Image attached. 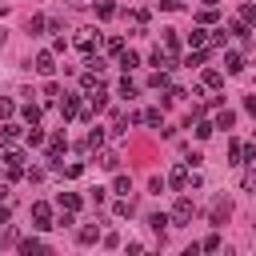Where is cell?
Masks as SVG:
<instances>
[{"instance_id":"2","label":"cell","mask_w":256,"mask_h":256,"mask_svg":"<svg viewBox=\"0 0 256 256\" xmlns=\"http://www.w3.org/2000/svg\"><path fill=\"white\" fill-rule=\"evenodd\" d=\"M72 40H76V48H80L84 56H92V52H96V44H100L96 28H76V36H72Z\"/></svg>"},{"instance_id":"19","label":"cell","mask_w":256,"mask_h":256,"mask_svg":"<svg viewBox=\"0 0 256 256\" xmlns=\"http://www.w3.org/2000/svg\"><path fill=\"white\" fill-rule=\"evenodd\" d=\"M20 252H24V256H32V252H44V240L28 236V240H20Z\"/></svg>"},{"instance_id":"28","label":"cell","mask_w":256,"mask_h":256,"mask_svg":"<svg viewBox=\"0 0 256 256\" xmlns=\"http://www.w3.org/2000/svg\"><path fill=\"white\" fill-rule=\"evenodd\" d=\"M228 32H232V36H240V40H248V24H244V20H232V24H228Z\"/></svg>"},{"instance_id":"33","label":"cell","mask_w":256,"mask_h":256,"mask_svg":"<svg viewBox=\"0 0 256 256\" xmlns=\"http://www.w3.org/2000/svg\"><path fill=\"white\" fill-rule=\"evenodd\" d=\"M112 212H116V216H128V212H132V196H120V200H116V208H112Z\"/></svg>"},{"instance_id":"43","label":"cell","mask_w":256,"mask_h":256,"mask_svg":"<svg viewBox=\"0 0 256 256\" xmlns=\"http://www.w3.org/2000/svg\"><path fill=\"white\" fill-rule=\"evenodd\" d=\"M148 224H152V228H156V232H160V228H164V224H168V216H160V212H156V216H148Z\"/></svg>"},{"instance_id":"34","label":"cell","mask_w":256,"mask_h":256,"mask_svg":"<svg viewBox=\"0 0 256 256\" xmlns=\"http://www.w3.org/2000/svg\"><path fill=\"white\" fill-rule=\"evenodd\" d=\"M240 20L244 24H256V4H240Z\"/></svg>"},{"instance_id":"44","label":"cell","mask_w":256,"mask_h":256,"mask_svg":"<svg viewBox=\"0 0 256 256\" xmlns=\"http://www.w3.org/2000/svg\"><path fill=\"white\" fill-rule=\"evenodd\" d=\"M160 8H164V12H180L184 4H180V0H160Z\"/></svg>"},{"instance_id":"50","label":"cell","mask_w":256,"mask_h":256,"mask_svg":"<svg viewBox=\"0 0 256 256\" xmlns=\"http://www.w3.org/2000/svg\"><path fill=\"white\" fill-rule=\"evenodd\" d=\"M0 232H4V224H0Z\"/></svg>"},{"instance_id":"48","label":"cell","mask_w":256,"mask_h":256,"mask_svg":"<svg viewBox=\"0 0 256 256\" xmlns=\"http://www.w3.org/2000/svg\"><path fill=\"white\" fill-rule=\"evenodd\" d=\"M200 4H208V8H216V4H220V0H200Z\"/></svg>"},{"instance_id":"15","label":"cell","mask_w":256,"mask_h":256,"mask_svg":"<svg viewBox=\"0 0 256 256\" xmlns=\"http://www.w3.org/2000/svg\"><path fill=\"white\" fill-rule=\"evenodd\" d=\"M56 204H60V208H68V212H80V196H76V192H60V196H56Z\"/></svg>"},{"instance_id":"4","label":"cell","mask_w":256,"mask_h":256,"mask_svg":"<svg viewBox=\"0 0 256 256\" xmlns=\"http://www.w3.org/2000/svg\"><path fill=\"white\" fill-rule=\"evenodd\" d=\"M32 224H36V228H52V208H48L44 200L32 204Z\"/></svg>"},{"instance_id":"16","label":"cell","mask_w":256,"mask_h":256,"mask_svg":"<svg viewBox=\"0 0 256 256\" xmlns=\"http://www.w3.org/2000/svg\"><path fill=\"white\" fill-rule=\"evenodd\" d=\"M96 16H100V20H112V16H116V4H112V0H96Z\"/></svg>"},{"instance_id":"20","label":"cell","mask_w":256,"mask_h":256,"mask_svg":"<svg viewBox=\"0 0 256 256\" xmlns=\"http://www.w3.org/2000/svg\"><path fill=\"white\" fill-rule=\"evenodd\" d=\"M188 44H192V48H204V44H208V32H204V28H192V32H188Z\"/></svg>"},{"instance_id":"26","label":"cell","mask_w":256,"mask_h":256,"mask_svg":"<svg viewBox=\"0 0 256 256\" xmlns=\"http://www.w3.org/2000/svg\"><path fill=\"white\" fill-rule=\"evenodd\" d=\"M212 128H216V124H208V120H196V124H192V132H196L200 140H208V136H212Z\"/></svg>"},{"instance_id":"24","label":"cell","mask_w":256,"mask_h":256,"mask_svg":"<svg viewBox=\"0 0 256 256\" xmlns=\"http://www.w3.org/2000/svg\"><path fill=\"white\" fill-rule=\"evenodd\" d=\"M164 52H172V56L180 52V36L176 32H164Z\"/></svg>"},{"instance_id":"8","label":"cell","mask_w":256,"mask_h":256,"mask_svg":"<svg viewBox=\"0 0 256 256\" xmlns=\"http://www.w3.org/2000/svg\"><path fill=\"white\" fill-rule=\"evenodd\" d=\"M224 72H228V76H240V72H244V56H240V52H224Z\"/></svg>"},{"instance_id":"9","label":"cell","mask_w":256,"mask_h":256,"mask_svg":"<svg viewBox=\"0 0 256 256\" xmlns=\"http://www.w3.org/2000/svg\"><path fill=\"white\" fill-rule=\"evenodd\" d=\"M228 216H232V204H228V200H224V196H220V200H216V204H212V224H224V220H228Z\"/></svg>"},{"instance_id":"25","label":"cell","mask_w":256,"mask_h":256,"mask_svg":"<svg viewBox=\"0 0 256 256\" xmlns=\"http://www.w3.org/2000/svg\"><path fill=\"white\" fill-rule=\"evenodd\" d=\"M56 96H60V84L48 80V84H44V104H56Z\"/></svg>"},{"instance_id":"42","label":"cell","mask_w":256,"mask_h":256,"mask_svg":"<svg viewBox=\"0 0 256 256\" xmlns=\"http://www.w3.org/2000/svg\"><path fill=\"white\" fill-rule=\"evenodd\" d=\"M80 172H84V164H68V168H64V176H68V180H76Z\"/></svg>"},{"instance_id":"14","label":"cell","mask_w":256,"mask_h":256,"mask_svg":"<svg viewBox=\"0 0 256 256\" xmlns=\"http://www.w3.org/2000/svg\"><path fill=\"white\" fill-rule=\"evenodd\" d=\"M228 164H232V168H240V164H244V144H240V140H232V144H228Z\"/></svg>"},{"instance_id":"35","label":"cell","mask_w":256,"mask_h":256,"mask_svg":"<svg viewBox=\"0 0 256 256\" xmlns=\"http://www.w3.org/2000/svg\"><path fill=\"white\" fill-rule=\"evenodd\" d=\"M240 184H244V192H256V164L244 172V180H240Z\"/></svg>"},{"instance_id":"36","label":"cell","mask_w":256,"mask_h":256,"mask_svg":"<svg viewBox=\"0 0 256 256\" xmlns=\"http://www.w3.org/2000/svg\"><path fill=\"white\" fill-rule=\"evenodd\" d=\"M24 120H28V124H40V108H36V104H24Z\"/></svg>"},{"instance_id":"11","label":"cell","mask_w":256,"mask_h":256,"mask_svg":"<svg viewBox=\"0 0 256 256\" xmlns=\"http://www.w3.org/2000/svg\"><path fill=\"white\" fill-rule=\"evenodd\" d=\"M200 80H204V88H220V84H224V72H220V68H204Z\"/></svg>"},{"instance_id":"45","label":"cell","mask_w":256,"mask_h":256,"mask_svg":"<svg viewBox=\"0 0 256 256\" xmlns=\"http://www.w3.org/2000/svg\"><path fill=\"white\" fill-rule=\"evenodd\" d=\"M244 108H248V112L256 116V96H248V100H244Z\"/></svg>"},{"instance_id":"7","label":"cell","mask_w":256,"mask_h":256,"mask_svg":"<svg viewBox=\"0 0 256 256\" xmlns=\"http://www.w3.org/2000/svg\"><path fill=\"white\" fill-rule=\"evenodd\" d=\"M168 184H172L176 192H184V188H188V164H176V168L168 172Z\"/></svg>"},{"instance_id":"32","label":"cell","mask_w":256,"mask_h":256,"mask_svg":"<svg viewBox=\"0 0 256 256\" xmlns=\"http://www.w3.org/2000/svg\"><path fill=\"white\" fill-rule=\"evenodd\" d=\"M24 140H28V144H44V132H40V124H32V128L24 132Z\"/></svg>"},{"instance_id":"37","label":"cell","mask_w":256,"mask_h":256,"mask_svg":"<svg viewBox=\"0 0 256 256\" xmlns=\"http://www.w3.org/2000/svg\"><path fill=\"white\" fill-rule=\"evenodd\" d=\"M200 248H204V252H220V236H216V232H212V236H204V244H200Z\"/></svg>"},{"instance_id":"29","label":"cell","mask_w":256,"mask_h":256,"mask_svg":"<svg viewBox=\"0 0 256 256\" xmlns=\"http://www.w3.org/2000/svg\"><path fill=\"white\" fill-rule=\"evenodd\" d=\"M120 96H124V100H132V96H136V84L128 80V72H124V80H120Z\"/></svg>"},{"instance_id":"38","label":"cell","mask_w":256,"mask_h":256,"mask_svg":"<svg viewBox=\"0 0 256 256\" xmlns=\"http://www.w3.org/2000/svg\"><path fill=\"white\" fill-rule=\"evenodd\" d=\"M12 112H16V104H12V100H8V96H0V120H8V116H12Z\"/></svg>"},{"instance_id":"13","label":"cell","mask_w":256,"mask_h":256,"mask_svg":"<svg viewBox=\"0 0 256 256\" xmlns=\"http://www.w3.org/2000/svg\"><path fill=\"white\" fill-rule=\"evenodd\" d=\"M76 240H80V244H96V240H100V228H96V224H84V228H76Z\"/></svg>"},{"instance_id":"40","label":"cell","mask_w":256,"mask_h":256,"mask_svg":"<svg viewBox=\"0 0 256 256\" xmlns=\"http://www.w3.org/2000/svg\"><path fill=\"white\" fill-rule=\"evenodd\" d=\"M108 52H112V56H120V52H124V40H120V36H112V40H108Z\"/></svg>"},{"instance_id":"10","label":"cell","mask_w":256,"mask_h":256,"mask_svg":"<svg viewBox=\"0 0 256 256\" xmlns=\"http://www.w3.org/2000/svg\"><path fill=\"white\" fill-rule=\"evenodd\" d=\"M116 64H120V68H124V72H132V68H140V56H136V52H132V48H124V52H120V56H116Z\"/></svg>"},{"instance_id":"31","label":"cell","mask_w":256,"mask_h":256,"mask_svg":"<svg viewBox=\"0 0 256 256\" xmlns=\"http://www.w3.org/2000/svg\"><path fill=\"white\" fill-rule=\"evenodd\" d=\"M232 124H236V112H228V108H224V112L216 116V128H232Z\"/></svg>"},{"instance_id":"49","label":"cell","mask_w":256,"mask_h":256,"mask_svg":"<svg viewBox=\"0 0 256 256\" xmlns=\"http://www.w3.org/2000/svg\"><path fill=\"white\" fill-rule=\"evenodd\" d=\"M0 44H4V32H0Z\"/></svg>"},{"instance_id":"18","label":"cell","mask_w":256,"mask_h":256,"mask_svg":"<svg viewBox=\"0 0 256 256\" xmlns=\"http://www.w3.org/2000/svg\"><path fill=\"white\" fill-rule=\"evenodd\" d=\"M112 192H116V196H128V192H132V180H128V176L120 172V176L112 180Z\"/></svg>"},{"instance_id":"47","label":"cell","mask_w":256,"mask_h":256,"mask_svg":"<svg viewBox=\"0 0 256 256\" xmlns=\"http://www.w3.org/2000/svg\"><path fill=\"white\" fill-rule=\"evenodd\" d=\"M4 200H8V188H4V184H0V204H4Z\"/></svg>"},{"instance_id":"6","label":"cell","mask_w":256,"mask_h":256,"mask_svg":"<svg viewBox=\"0 0 256 256\" xmlns=\"http://www.w3.org/2000/svg\"><path fill=\"white\" fill-rule=\"evenodd\" d=\"M80 108H84L80 96H64V100H60V116H64V120H80Z\"/></svg>"},{"instance_id":"3","label":"cell","mask_w":256,"mask_h":256,"mask_svg":"<svg viewBox=\"0 0 256 256\" xmlns=\"http://www.w3.org/2000/svg\"><path fill=\"white\" fill-rule=\"evenodd\" d=\"M96 164H100L104 172H116V168H120V152H116V148H100V152H96Z\"/></svg>"},{"instance_id":"21","label":"cell","mask_w":256,"mask_h":256,"mask_svg":"<svg viewBox=\"0 0 256 256\" xmlns=\"http://www.w3.org/2000/svg\"><path fill=\"white\" fill-rule=\"evenodd\" d=\"M16 136H20V124H0V140L4 144H12Z\"/></svg>"},{"instance_id":"12","label":"cell","mask_w":256,"mask_h":256,"mask_svg":"<svg viewBox=\"0 0 256 256\" xmlns=\"http://www.w3.org/2000/svg\"><path fill=\"white\" fill-rule=\"evenodd\" d=\"M0 160H4L8 168H24V152H20V148H4V152H0Z\"/></svg>"},{"instance_id":"1","label":"cell","mask_w":256,"mask_h":256,"mask_svg":"<svg viewBox=\"0 0 256 256\" xmlns=\"http://www.w3.org/2000/svg\"><path fill=\"white\" fill-rule=\"evenodd\" d=\"M192 216H196V204H192L188 196H176V204H172V216H168V224H172V228H184V224H192Z\"/></svg>"},{"instance_id":"17","label":"cell","mask_w":256,"mask_h":256,"mask_svg":"<svg viewBox=\"0 0 256 256\" xmlns=\"http://www.w3.org/2000/svg\"><path fill=\"white\" fill-rule=\"evenodd\" d=\"M204 60H208V48H196V52H188V56H184V64H188V68H200Z\"/></svg>"},{"instance_id":"39","label":"cell","mask_w":256,"mask_h":256,"mask_svg":"<svg viewBox=\"0 0 256 256\" xmlns=\"http://www.w3.org/2000/svg\"><path fill=\"white\" fill-rule=\"evenodd\" d=\"M148 84H152V88H168V72H164V68H160V72H156V76H152V80H148Z\"/></svg>"},{"instance_id":"46","label":"cell","mask_w":256,"mask_h":256,"mask_svg":"<svg viewBox=\"0 0 256 256\" xmlns=\"http://www.w3.org/2000/svg\"><path fill=\"white\" fill-rule=\"evenodd\" d=\"M96 0H72V8H92Z\"/></svg>"},{"instance_id":"23","label":"cell","mask_w":256,"mask_h":256,"mask_svg":"<svg viewBox=\"0 0 256 256\" xmlns=\"http://www.w3.org/2000/svg\"><path fill=\"white\" fill-rule=\"evenodd\" d=\"M44 28H48V16H32V20H28V32H32V36H40Z\"/></svg>"},{"instance_id":"27","label":"cell","mask_w":256,"mask_h":256,"mask_svg":"<svg viewBox=\"0 0 256 256\" xmlns=\"http://www.w3.org/2000/svg\"><path fill=\"white\" fill-rule=\"evenodd\" d=\"M104 136H108V132H104V128H92V132H88V140H84V144H88V148H100V144H104Z\"/></svg>"},{"instance_id":"5","label":"cell","mask_w":256,"mask_h":256,"mask_svg":"<svg viewBox=\"0 0 256 256\" xmlns=\"http://www.w3.org/2000/svg\"><path fill=\"white\" fill-rule=\"evenodd\" d=\"M32 68H36L40 76H52V72H56V52H40V56L32 60Z\"/></svg>"},{"instance_id":"22","label":"cell","mask_w":256,"mask_h":256,"mask_svg":"<svg viewBox=\"0 0 256 256\" xmlns=\"http://www.w3.org/2000/svg\"><path fill=\"white\" fill-rule=\"evenodd\" d=\"M216 16H220V12H216V8H208V4L196 12V20H200V24H216Z\"/></svg>"},{"instance_id":"30","label":"cell","mask_w":256,"mask_h":256,"mask_svg":"<svg viewBox=\"0 0 256 256\" xmlns=\"http://www.w3.org/2000/svg\"><path fill=\"white\" fill-rule=\"evenodd\" d=\"M144 124H156V128H160V124H164V112H160V108H148V112H144Z\"/></svg>"},{"instance_id":"41","label":"cell","mask_w":256,"mask_h":256,"mask_svg":"<svg viewBox=\"0 0 256 256\" xmlns=\"http://www.w3.org/2000/svg\"><path fill=\"white\" fill-rule=\"evenodd\" d=\"M212 44H216V48H224V44H228V32H224V28H216V36H212Z\"/></svg>"}]
</instances>
